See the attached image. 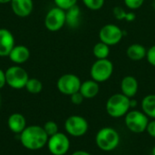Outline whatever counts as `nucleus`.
<instances>
[{
	"instance_id": "1",
	"label": "nucleus",
	"mask_w": 155,
	"mask_h": 155,
	"mask_svg": "<svg viewBox=\"0 0 155 155\" xmlns=\"http://www.w3.org/2000/svg\"><path fill=\"white\" fill-rule=\"evenodd\" d=\"M48 135L44 128L39 125H29L20 134V142L22 145L31 151L42 149L47 144Z\"/></svg>"
},
{
	"instance_id": "2",
	"label": "nucleus",
	"mask_w": 155,
	"mask_h": 155,
	"mask_svg": "<svg viewBox=\"0 0 155 155\" xmlns=\"http://www.w3.org/2000/svg\"><path fill=\"white\" fill-rule=\"evenodd\" d=\"M95 143L100 150L104 152H112L119 145L120 135L114 128L104 127L97 133Z\"/></svg>"
},
{
	"instance_id": "3",
	"label": "nucleus",
	"mask_w": 155,
	"mask_h": 155,
	"mask_svg": "<svg viewBox=\"0 0 155 155\" xmlns=\"http://www.w3.org/2000/svg\"><path fill=\"white\" fill-rule=\"evenodd\" d=\"M130 99L123 94H114L109 97L106 102V112L114 118H119L124 116L128 112L130 107Z\"/></svg>"
},
{
	"instance_id": "4",
	"label": "nucleus",
	"mask_w": 155,
	"mask_h": 155,
	"mask_svg": "<svg viewBox=\"0 0 155 155\" xmlns=\"http://www.w3.org/2000/svg\"><path fill=\"white\" fill-rule=\"evenodd\" d=\"M114 73V64L108 58L96 59L90 69L93 80L97 83H104L110 79Z\"/></svg>"
},
{
	"instance_id": "5",
	"label": "nucleus",
	"mask_w": 155,
	"mask_h": 155,
	"mask_svg": "<svg viewBox=\"0 0 155 155\" xmlns=\"http://www.w3.org/2000/svg\"><path fill=\"white\" fill-rule=\"evenodd\" d=\"M6 84L13 89H23L25 87L29 76L27 72L19 65L8 67L5 71Z\"/></svg>"
},
{
	"instance_id": "6",
	"label": "nucleus",
	"mask_w": 155,
	"mask_h": 155,
	"mask_svg": "<svg viewBox=\"0 0 155 155\" xmlns=\"http://www.w3.org/2000/svg\"><path fill=\"white\" fill-rule=\"evenodd\" d=\"M124 123L131 132L134 134H141L146 131L149 120L148 116L143 112L133 110L125 114Z\"/></svg>"
},
{
	"instance_id": "7",
	"label": "nucleus",
	"mask_w": 155,
	"mask_h": 155,
	"mask_svg": "<svg viewBox=\"0 0 155 155\" xmlns=\"http://www.w3.org/2000/svg\"><path fill=\"white\" fill-rule=\"evenodd\" d=\"M65 25V10L54 6L45 15V25L50 32H57Z\"/></svg>"
},
{
	"instance_id": "8",
	"label": "nucleus",
	"mask_w": 155,
	"mask_h": 155,
	"mask_svg": "<svg viewBox=\"0 0 155 155\" xmlns=\"http://www.w3.org/2000/svg\"><path fill=\"white\" fill-rule=\"evenodd\" d=\"M81 84L82 82L77 75L74 74H65L59 77L56 86L61 94L71 96L72 94L79 92Z\"/></svg>"
},
{
	"instance_id": "9",
	"label": "nucleus",
	"mask_w": 155,
	"mask_h": 155,
	"mask_svg": "<svg viewBox=\"0 0 155 155\" xmlns=\"http://www.w3.org/2000/svg\"><path fill=\"white\" fill-rule=\"evenodd\" d=\"M124 37L123 30L116 25H104L99 31L100 41L108 45L109 46L118 45Z\"/></svg>"
},
{
	"instance_id": "10",
	"label": "nucleus",
	"mask_w": 155,
	"mask_h": 155,
	"mask_svg": "<svg viewBox=\"0 0 155 155\" xmlns=\"http://www.w3.org/2000/svg\"><path fill=\"white\" fill-rule=\"evenodd\" d=\"M64 128L69 135L74 137H81L87 133L89 125L84 117L79 115H72L66 119Z\"/></svg>"
},
{
	"instance_id": "11",
	"label": "nucleus",
	"mask_w": 155,
	"mask_h": 155,
	"mask_svg": "<svg viewBox=\"0 0 155 155\" xmlns=\"http://www.w3.org/2000/svg\"><path fill=\"white\" fill-rule=\"evenodd\" d=\"M47 147L53 155H64L69 151L70 140L66 134L58 132L48 138Z\"/></svg>"
},
{
	"instance_id": "12",
	"label": "nucleus",
	"mask_w": 155,
	"mask_h": 155,
	"mask_svg": "<svg viewBox=\"0 0 155 155\" xmlns=\"http://www.w3.org/2000/svg\"><path fill=\"white\" fill-rule=\"evenodd\" d=\"M15 36L5 28H0V57L8 56L14 46L15 45Z\"/></svg>"
},
{
	"instance_id": "13",
	"label": "nucleus",
	"mask_w": 155,
	"mask_h": 155,
	"mask_svg": "<svg viewBox=\"0 0 155 155\" xmlns=\"http://www.w3.org/2000/svg\"><path fill=\"white\" fill-rule=\"evenodd\" d=\"M10 4L12 11L18 17H27L33 12V0H11Z\"/></svg>"
},
{
	"instance_id": "14",
	"label": "nucleus",
	"mask_w": 155,
	"mask_h": 155,
	"mask_svg": "<svg viewBox=\"0 0 155 155\" xmlns=\"http://www.w3.org/2000/svg\"><path fill=\"white\" fill-rule=\"evenodd\" d=\"M10 61L15 64H25L30 58V50L25 45H15L8 54Z\"/></svg>"
},
{
	"instance_id": "15",
	"label": "nucleus",
	"mask_w": 155,
	"mask_h": 155,
	"mask_svg": "<svg viewBox=\"0 0 155 155\" xmlns=\"http://www.w3.org/2000/svg\"><path fill=\"white\" fill-rule=\"evenodd\" d=\"M139 84L135 77L132 75H126L122 79L121 82V90L122 94L129 98H133L136 95L138 92Z\"/></svg>"
},
{
	"instance_id": "16",
	"label": "nucleus",
	"mask_w": 155,
	"mask_h": 155,
	"mask_svg": "<svg viewBox=\"0 0 155 155\" xmlns=\"http://www.w3.org/2000/svg\"><path fill=\"white\" fill-rule=\"evenodd\" d=\"M7 125L14 134H21L26 127V121L24 115L18 113L11 114L7 120Z\"/></svg>"
},
{
	"instance_id": "17",
	"label": "nucleus",
	"mask_w": 155,
	"mask_h": 155,
	"mask_svg": "<svg viewBox=\"0 0 155 155\" xmlns=\"http://www.w3.org/2000/svg\"><path fill=\"white\" fill-rule=\"evenodd\" d=\"M99 83L94 80H86L81 84L79 92L84 97V99L94 98L99 93Z\"/></svg>"
},
{
	"instance_id": "18",
	"label": "nucleus",
	"mask_w": 155,
	"mask_h": 155,
	"mask_svg": "<svg viewBox=\"0 0 155 155\" xmlns=\"http://www.w3.org/2000/svg\"><path fill=\"white\" fill-rule=\"evenodd\" d=\"M81 9L75 5L65 10V25L71 28H77L81 23Z\"/></svg>"
},
{
	"instance_id": "19",
	"label": "nucleus",
	"mask_w": 155,
	"mask_h": 155,
	"mask_svg": "<svg viewBox=\"0 0 155 155\" xmlns=\"http://www.w3.org/2000/svg\"><path fill=\"white\" fill-rule=\"evenodd\" d=\"M126 54L128 58L132 61H141L146 58L147 49L141 44H132L128 46L126 50Z\"/></svg>"
},
{
	"instance_id": "20",
	"label": "nucleus",
	"mask_w": 155,
	"mask_h": 155,
	"mask_svg": "<svg viewBox=\"0 0 155 155\" xmlns=\"http://www.w3.org/2000/svg\"><path fill=\"white\" fill-rule=\"evenodd\" d=\"M143 112L153 119H155V94H148L142 101Z\"/></svg>"
},
{
	"instance_id": "21",
	"label": "nucleus",
	"mask_w": 155,
	"mask_h": 155,
	"mask_svg": "<svg viewBox=\"0 0 155 155\" xmlns=\"http://www.w3.org/2000/svg\"><path fill=\"white\" fill-rule=\"evenodd\" d=\"M93 54L96 59H105L108 58L110 54V46L103 42H98L94 45Z\"/></svg>"
},
{
	"instance_id": "22",
	"label": "nucleus",
	"mask_w": 155,
	"mask_h": 155,
	"mask_svg": "<svg viewBox=\"0 0 155 155\" xmlns=\"http://www.w3.org/2000/svg\"><path fill=\"white\" fill-rule=\"evenodd\" d=\"M25 88L26 89V91L28 93L33 94H39L42 92L43 84L40 80H38L36 78H29Z\"/></svg>"
},
{
	"instance_id": "23",
	"label": "nucleus",
	"mask_w": 155,
	"mask_h": 155,
	"mask_svg": "<svg viewBox=\"0 0 155 155\" xmlns=\"http://www.w3.org/2000/svg\"><path fill=\"white\" fill-rule=\"evenodd\" d=\"M114 15L119 20L126 19L128 22H131V21L135 19L134 14H133V13H126L123 8H121L119 6H115V8L114 9Z\"/></svg>"
},
{
	"instance_id": "24",
	"label": "nucleus",
	"mask_w": 155,
	"mask_h": 155,
	"mask_svg": "<svg viewBox=\"0 0 155 155\" xmlns=\"http://www.w3.org/2000/svg\"><path fill=\"white\" fill-rule=\"evenodd\" d=\"M83 3L88 9L97 11L104 6V0H83Z\"/></svg>"
},
{
	"instance_id": "25",
	"label": "nucleus",
	"mask_w": 155,
	"mask_h": 155,
	"mask_svg": "<svg viewBox=\"0 0 155 155\" xmlns=\"http://www.w3.org/2000/svg\"><path fill=\"white\" fill-rule=\"evenodd\" d=\"M45 132L46 133V134L48 135V137L54 135L55 134L58 133V125L54 121H48L45 124V125L43 126Z\"/></svg>"
},
{
	"instance_id": "26",
	"label": "nucleus",
	"mask_w": 155,
	"mask_h": 155,
	"mask_svg": "<svg viewBox=\"0 0 155 155\" xmlns=\"http://www.w3.org/2000/svg\"><path fill=\"white\" fill-rule=\"evenodd\" d=\"M55 6L60 7L64 10H67L70 7L76 5L77 0H54Z\"/></svg>"
},
{
	"instance_id": "27",
	"label": "nucleus",
	"mask_w": 155,
	"mask_h": 155,
	"mask_svg": "<svg viewBox=\"0 0 155 155\" xmlns=\"http://www.w3.org/2000/svg\"><path fill=\"white\" fill-rule=\"evenodd\" d=\"M124 5L131 10H137L144 3V0H124Z\"/></svg>"
},
{
	"instance_id": "28",
	"label": "nucleus",
	"mask_w": 155,
	"mask_h": 155,
	"mask_svg": "<svg viewBox=\"0 0 155 155\" xmlns=\"http://www.w3.org/2000/svg\"><path fill=\"white\" fill-rule=\"evenodd\" d=\"M146 59L147 62L155 67V45H152L148 50H147V54H146Z\"/></svg>"
},
{
	"instance_id": "29",
	"label": "nucleus",
	"mask_w": 155,
	"mask_h": 155,
	"mask_svg": "<svg viewBox=\"0 0 155 155\" xmlns=\"http://www.w3.org/2000/svg\"><path fill=\"white\" fill-rule=\"evenodd\" d=\"M84 97L82 95V94L80 92H77L71 95V102L75 105H80L84 102Z\"/></svg>"
},
{
	"instance_id": "30",
	"label": "nucleus",
	"mask_w": 155,
	"mask_h": 155,
	"mask_svg": "<svg viewBox=\"0 0 155 155\" xmlns=\"http://www.w3.org/2000/svg\"><path fill=\"white\" fill-rule=\"evenodd\" d=\"M146 131L148 133V134L152 137L155 138V119L149 122L148 125H147V128H146Z\"/></svg>"
},
{
	"instance_id": "31",
	"label": "nucleus",
	"mask_w": 155,
	"mask_h": 155,
	"mask_svg": "<svg viewBox=\"0 0 155 155\" xmlns=\"http://www.w3.org/2000/svg\"><path fill=\"white\" fill-rule=\"evenodd\" d=\"M6 84V79H5V72L0 69V89H2Z\"/></svg>"
},
{
	"instance_id": "32",
	"label": "nucleus",
	"mask_w": 155,
	"mask_h": 155,
	"mask_svg": "<svg viewBox=\"0 0 155 155\" xmlns=\"http://www.w3.org/2000/svg\"><path fill=\"white\" fill-rule=\"evenodd\" d=\"M72 155H92V154H90L89 153H87V152H85V151H76V152H74V153Z\"/></svg>"
},
{
	"instance_id": "33",
	"label": "nucleus",
	"mask_w": 155,
	"mask_h": 155,
	"mask_svg": "<svg viewBox=\"0 0 155 155\" xmlns=\"http://www.w3.org/2000/svg\"><path fill=\"white\" fill-rule=\"evenodd\" d=\"M136 106H137V101L135 99L131 98L130 99V107L133 108V107H136Z\"/></svg>"
},
{
	"instance_id": "34",
	"label": "nucleus",
	"mask_w": 155,
	"mask_h": 155,
	"mask_svg": "<svg viewBox=\"0 0 155 155\" xmlns=\"http://www.w3.org/2000/svg\"><path fill=\"white\" fill-rule=\"evenodd\" d=\"M11 0H0V4L4 5V4H7V3H10Z\"/></svg>"
},
{
	"instance_id": "35",
	"label": "nucleus",
	"mask_w": 155,
	"mask_h": 155,
	"mask_svg": "<svg viewBox=\"0 0 155 155\" xmlns=\"http://www.w3.org/2000/svg\"><path fill=\"white\" fill-rule=\"evenodd\" d=\"M152 154L155 155V146L153 148V151H152Z\"/></svg>"
},
{
	"instance_id": "36",
	"label": "nucleus",
	"mask_w": 155,
	"mask_h": 155,
	"mask_svg": "<svg viewBox=\"0 0 155 155\" xmlns=\"http://www.w3.org/2000/svg\"><path fill=\"white\" fill-rule=\"evenodd\" d=\"M0 106H1V95H0Z\"/></svg>"
}]
</instances>
